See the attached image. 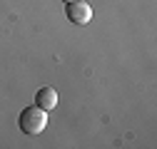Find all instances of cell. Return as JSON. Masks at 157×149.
Returning a JSON list of instances; mask_svg holds the SVG:
<instances>
[{
    "label": "cell",
    "instance_id": "obj_4",
    "mask_svg": "<svg viewBox=\"0 0 157 149\" xmlns=\"http://www.w3.org/2000/svg\"><path fill=\"white\" fill-rule=\"evenodd\" d=\"M63 3H72V0H63Z\"/></svg>",
    "mask_w": 157,
    "mask_h": 149
},
{
    "label": "cell",
    "instance_id": "obj_2",
    "mask_svg": "<svg viewBox=\"0 0 157 149\" xmlns=\"http://www.w3.org/2000/svg\"><path fill=\"white\" fill-rule=\"evenodd\" d=\"M65 13H67V20L72 25H87L92 20V8L85 3V0H72V3H65Z\"/></svg>",
    "mask_w": 157,
    "mask_h": 149
},
{
    "label": "cell",
    "instance_id": "obj_3",
    "mask_svg": "<svg viewBox=\"0 0 157 149\" xmlns=\"http://www.w3.org/2000/svg\"><path fill=\"white\" fill-rule=\"evenodd\" d=\"M35 104L37 107H43L45 112L55 109L57 107V92L52 87H43V89H37V95H35Z\"/></svg>",
    "mask_w": 157,
    "mask_h": 149
},
{
    "label": "cell",
    "instance_id": "obj_1",
    "mask_svg": "<svg viewBox=\"0 0 157 149\" xmlns=\"http://www.w3.org/2000/svg\"><path fill=\"white\" fill-rule=\"evenodd\" d=\"M48 127V112L43 107H28L23 109V114H20V129L25 134H40L43 129Z\"/></svg>",
    "mask_w": 157,
    "mask_h": 149
}]
</instances>
